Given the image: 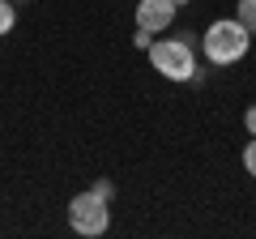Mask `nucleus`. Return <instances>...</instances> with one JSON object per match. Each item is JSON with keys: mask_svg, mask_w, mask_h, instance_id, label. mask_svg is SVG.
I'll list each match as a JSON object with an SVG mask.
<instances>
[{"mask_svg": "<svg viewBox=\"0 0 256 239\" xmlns=\"http://www.w3.org/2000/svg\"><path fill=\"white\" fill-rule=\"evenodd\" d=\"M13 4H26V0H13Z\"/></svg>", "mask_w": 256, "mask_h": 239, "instance_id": "obj_12", "label": "nucleus"}, {"mask_svg": "<svg viewBox=\"0 0 256 239\" xmlns=\"http://www.w3.org/2000/svg\"><path fill=\"white\" fill-rule=\"evenodd\" d=\"M244 171H248V175L256 180V137H252V141L244 146Z\"/></svg>", "mask_w": 256, "mask_h": 239, "instance_id": "obj_9", "label": "nucleus"}, {"mask_svg": "<svg viewBox=\"0 0 256 239\" xmlns=\"http://www.w3.org/2000/svg\"><path fill=\"white\" fill-rule=\"evenodd\" d=\"M13 26H18V4L13 0H0V38L9 34Z\"/></svg>", "mask_w": 256, "mask_h": 239, "instance_id": "obj_5", "label": "nucleus"}, {"mask_svg": "<svg viewBox=\"0 0 256 239\" xmlns=\"http://www.w3.org/2000/svg\"><path fill=\"white\" fill-rule=\"evenodd\" d=\"M235 18L256 34V0H239V4H235Z\"/></svg>", "mask_w": 256, "mask_h": 239, "instance_id": "obj_6", "label": "nucleus"}, {"mask_svg": "<svg viewBox=\"0 0 256 239\" xmlns=\"http://www.w3.org/2000/svg\"><path fill=\"white\" fill-rule=\"evenodd\" d=\"M175 9H180V4H175V0H141L137 4V26H146V30H166L175 22Z\"/></svg>", "mask_w": 256, "mask_h": 239, "instance_id": "obj_4", "label": "nucleus"}, {"mask_svg": "<svg viewBox=\"0 0 256 239\" xmlns=\"http://www.w3.org/2000/svg\"><path fill=\"white\" fill-rule=\"evenodd\" d=\"M201 47H205V60L218 64V68L239 64L248 56V47H252V30L239 18H218V22H210V30L201 34Z\"/></svg>", "mask_w": 256, "mask_h": 239, "instance_id": "obj_1", "label": "nucleus"}, {"mask_svg": "<svg viewBox=\"0 0 256 239\" xmlns=\"http://www.w3.org/2000/svg\"><path fill=\"white\" fill-rule=\"evenodd\" d=\"M175 4H180V9H184V4H188V0H175Z\"/></svg>", "mask_w": 256, "mask_h": 239, "instance_id": "obj_11", "label": "nucleus"}, {"mask_svg": "<svg viewBox=\"0 0 256 239\" xmlns=\"http://www.w3.org/2000/svg\"><path fill=\"white\" fill-rule=\"evenodd\" d=\"M90 188H94V192H98V196H102V201H116V184H111L107 175H98V180H94V184H90Z\"/></svg>", "mask_w": 256, "mask_h": 239, "instance_id": "obj_7", "label": "nucleus"}, {"mask_svg": "<svg viewBox=\"0 0 256 239\" xmlns=\"http://www.w3.org/2000/svg\"><path fill=\"white\" fill-rule=\"evenodd\" d=\"M150 64L166 82H192L196 77V43H188V38H154Z\"/></svg>", "mask_w": 256, "mask_h": 239, "instance_id": "obj_2", "label": "nucleus"}, {"mask_svg": "<svg viewBox=\"0 0 256 239\" xmlns=\"http://www.w3.org/2000/svg\"><path fill=\"white\" fill-rule=\"evenodd\" d=\"M244 128H248V132H252V137H256V102H252V107L244 111Z\"/></svg>", "mask_w": 256, "mask_h": 239, "instance_id": "obj_10", "label": "nucleus"}, {"mask_svg": "<svg viewBox=\"0 0 256 239\" xmlns=\"http://www.w3.org/2000/svg\"><path fill=\"white\" fill-rule=\"evenodd\" d=\"M132 47H137V52H150V47H154V30L137 26V34H132Z\"/></svg>", "mask_w": 256, "mask_h": 239, "instance_id": "obj_8", "label": "nucleus"}, {"mask_svg": "<svg viewBox=\"0 0 256 239\" xmlns=\"http://www.w3.org/2000/svg\"><path fill=\"white\" fill-rule=\"evenodd\" d=\"M68 226H73L77 235H86V239L107 235V226H111V201H102L94 188L77 192L73 201H68Z\"/></svg>", "mask_w": 256, "mask_h": 239, "instance_id": "obj_3", "label": "nucleus"}]
</instances>
